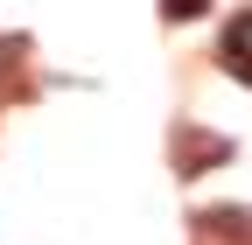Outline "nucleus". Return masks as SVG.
Listing matches in <instances>:
<instances>
[{"label": "nucleus", "mask_w": 252, "mask_h": 245, "mask_svg": "<svg viewBox=\"0 0 252 245\" xmlns=\"http://www.w3.org/2000/svg\"><path fill=\"white\" fill-rule=\"evenodd\" d=\"M224 70L252 84V14H238V21L224 28Z\"/></svg>", "instance_id": "f257e3e1"}, {"label": "nucleus", "mask_w": 252, "mask_h": 245, "mask_svg": "<svg viewBox=\"0 0 252 245\" xmlns=\"http://www.w3.org/2000/svg\"><path fill=\"white\" fill-rule=\"evenodd\" d=\"M203 7H210V0H161V14H175V21H196Z\"/></svg>", "instance_id": "f03ea898"}, {"label": "nucleus", "mask_w": 252, "mask_h": 245, "mask_svg": "<svg viewBox=\"0 0 252 245\" xmlns=\"http://www.w3.org/2000/svg\"><path fill=\"white\" fill-rule=\"evenodd\" d=\"M0 70H7V56H0Z\"/></svg>", "instance_id": "7ed1b4c3"}]
</instances>
